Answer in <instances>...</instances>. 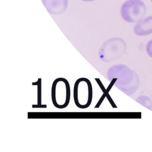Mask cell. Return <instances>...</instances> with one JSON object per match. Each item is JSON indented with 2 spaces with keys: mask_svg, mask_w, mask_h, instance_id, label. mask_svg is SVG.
Instances as JSON below:
<instances>
[{
  "mask_svg": "<svg viewBox=\"0 0 152 152\" xmlns=\"http://www.w3.org/2000/svg\"><path fill=\"white\" fill-rule=\"evenodd\" d=\"M52 101L58 109L66 107L70 100V87L67 80L58 78L54 80L51 91Z\"/></svg>",
  "mask_w": 152,
  "mask_h": 152,
  "instance_id": "obj_2",
  "label": "cell"
},
{
  "mask_svg": "<svg viewBox=\"0 0 152 152\" xmlns=\"http://www.w3.org/2000/svg\"><path fill=\"white\" fill-rule=\"evenodd\" d=\"M83 1H85V2H91V1H93L94 0H81Z\"/></svg>",
  "mask_w": 152,
  "mask_h": 152,
  "instance_id": "obj_8",
  "label": "cell"
},
{
  "mask_svg": "<svg viewBox=\"0 0 152 152\" xmlns=\"http://www.w3.org/2000/svg\"><path fill=\"white\" fill-rule=\"evenodd\" d=\"M137 36H144L152 33V16L147 17L137 23L134 28Z\"/></svg>",
  "mask_w": 152,
  "mask_h": 152,
  "instance_id": "obj_5",
  "label": "cell"
},
{
  "mask_svg": "<svg viewBox=\"0 0 152 152\" xmlns=\"http://www.w3.org/2000/svg\"><path fill=\"white\" fill-rule=\"evenodd\" d=\"M136 101L148 109L152 110V100L149 97L144 95L141 96L137 99Z\"/></svg>",
  "mask_w": 152,
  "mask_h": 152,
  "instance_id": "obj_6",
  "label": "cell"
},
{
  "mask_svg": "<svg viewBox=\"0 0 152 152\" xmlns=\"http://www.w3.org/2000/svg\"><path fill=\"white\" fill-rule=\"evenodd\" d=\"M151 2H152V0H151Z\"/></svg>",
  "mask_w": 152,
  "mask_h": 152,
  "instance_id": "obj_9",
  "label": "cell"
},
{
  "mask_svg": "<svg viewBox=\"0 0 152 152\" xmlns=\"http://www.w3.org/2000/svg\"><path fill=\"white\" fill-rule=\"evenodd\" d=\"M146 52L148 55L152 58V40L147 43L146 45Z\"/></svg>",
  "mask_w": 152,
  "mask_h": 152,
  "instance_id": "obj_7",
  "label": "cell"
},
{
  "mask_svg": "<svg viewBox=\"0 0 152 152\" xmlns=\"http://www.w3.org/2000/svg\"><path fill=\"white\" fill-rule=\"evenodd\" d=\"M92 86L86 78H78L74 87V100L75 105L80 109H86L91 103L93 97Z\"/></svg>",
  "mask_w": 152,
  "mask_h": 152,
  "instance_id": "obj_3",
  "label": "cell"
},
{
  "mask_svg": "<svg viewBox=\"0 0 152 152\" xmlns=\"http://www.w3.org/2000/svg\"><path fill=\"white\" fill-rule=\"evenodd\" d=\"M146 6L141 0H127L121 6V15L128 23H137L146 14Z\"/></svg>",
  "mask_w": 152,
  "mask_h": 152,
  "instance_id": "obj_1",
  "label": "cell"
},
{
  "mask_svg": "<svg viewBox=\"0 0 152 152\" xmlns=\"http://www.w3.org/2000/svg\"><path fill=\"white\" fill-rule=\"evenodd\" d=\"M47 11L52 14L63 13L68 7V0H42Z\"/></svg>",
  "mask_w": 152,
  "mask_h": 152,
  "instance_id": "obj_4",
  "label": "cell"
}]
</instances>
